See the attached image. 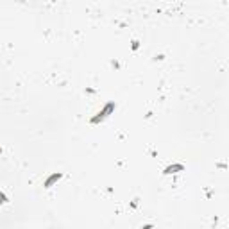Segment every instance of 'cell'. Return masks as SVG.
Returning a JSON list of instances; mask_svg holds the SVG:
<instances>
[{
	"label": "cell",
	"instance_id": "1",
	"mask_svg": "<svg viewBox=\"0 0 229 229\" xmlns=\"http://www.w3.org/2000/svg\"><path fill=\"white\" fill-rule=\"evenodd\" d=\"M59 177H61V174H54V175H52V177H50V179H48V181L45 183V186H50L52 183H54L56 179H59Z\"/></svg>",
	"mask_w": 229,
	"mask_h": 229
}]
</instances>
